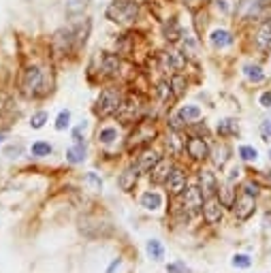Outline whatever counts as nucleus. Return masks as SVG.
Returning <instances> with one entry per match:
<instances>
[{"instance_id":"obj_31","label":"nucleus","mask_w":271,"mask_h":273,"mask_svg":"<svg viewBox=\"0 0 271 273\" xmlns=\"http://www.w3.org/2000/svg\"><path fill=\"white\" fill-rule=\"evenodd\" d=\"M169 81H171V88H173V92H175L177 99H182V96L186 94V86H188V81H186V77L182 73H175V75H171L169 77Z\"/></svg>"},{"instance_id":"obj_8","label":"nucleus","mask_w":271,"mask_h":273,"mask_svg":"<svg viewBox=\"0 0 271 273\" xmlns=\"http://www.w3.org/2000/svg\"><path fill=\"white\" fill-rule=\"evenodd\" d=\"M51 45H54L58 56H68V54L79 51V47H77L75 26L68 24V26H64V28H58L54 32V36H51Z\"/></svg>"},{"instance_id":"obj_45","label":"nucleus","mask_w":271,"mask_h":273,"mask_svg":"<svg viewBox=\"0 0 271 273\" xmlns=\"http://www.w3.org/2000/svg\"><path fill=\"white\" fill-rule=\"evenodd\" d=\"M4 139H6V133H4V131H0V143H2Z\"/></svg>"},{"instance_id":"obj_25","label":"nucleus","mask_w":271,"mask_h":273,"mask_svg":"<svg viewBox=\"0 0 271 273\" xmlns=\"http://www.w3.org/2000/svg\"><path fill=\"white\" fill-rule=\"evenodd\" d=\"M243 75H246V79L252 81V83H261L263 79H265V73H263V68L259 67V64H254V62L243 64Z\"/></svg>"},{"instance_id":"obj_42","label":"nucleus","mask_w":271,"mask_h":273,"mask_svg":"<svg viewBox=\"0 0 271 273\" xmlns=\"http://www.w3.org/2000/svg\"><path fill=\"white\" fill-rule=\"evenodd\" d=\"M259 102H261V107L271 109V90H267V92H263V94L259 96Z\"/></svg>"},{"instance_id":"obj_12","label":"nucleus","mask_w":271,"mask_h":273,"mask_svg":"<svg viewBox=\"0 0 271 273\" xmlns=\"http://www.w3.org/2000/svg\"><path fill=\"white\" fill-rule=\"evenodd\" d=\"M160 34H163L167 43L175 45L184 38V28H182V24L177 22V17H167L165 22L160 24Z\"/></svg>"},{"instance_id":"obj_27","label":"nucleus","mask_w":271,"mask_h":273,"mask_svg":"<svg viewBox=\"0 0 271 273\" xmlns=\"http://www.w3.org/2000/svg\"><path fill=\"white\" fill-rule=\"evenodd\" d=\"M96 136H99V143H102V145H111V143L120 136V133L115 126H102V128H99Z\"/></svg>"},{"instance_id":"obj_43","label":"nucleus","mask_w":271,"mask_h":273,"mask_svg":"<svg viewBox=\"0 0 271 273\" xmlns=\"http://www.w3.org/2000/svg\"><path fill=\"white\" fill-rule=\"evenodd\" d=\"M86 179L90 181V184H94L96 188H101V186H102V181H101L99 177H96V175H94V173H88V177H86Z\"/></svg>"},{"instance_id":"obj_5","label":"nucleus","mask_w":271,"mask_h":273,"mask_svg":"<svg viewBox=\"0 0 271 273\" xmlns=\"http://www.w3.org/2000/svg\"><path fill=\"white\" fill-rule=\"evenodd\" d=\"M271 9V0H237L235 2V17L243 24H254L267 17Z\"/></svg>"},{"instance_id":"obj_24","label":"nucleus","mask_w":271,"mask_h":273,"mask_svg":"<svg viewBox=\"0 0 271 273\" xmlns=\"http://www.w3.org/2000/svg\"><path fill=\"white\" fill-rule=\"evenodd\" d=\"M218 135L224 136V139H229V136H237L239 135V124H237V120L233 118H224L218 122Z\"/></svg>"},{"instance_id":"obj_40","label":"nucleus","mask_w":271,"mask_h":273,"mask_svg":"<svg viewBox=\"0 0 271 273\" xmlns=\"http://www.w3.org/2000/svg\"><path fill=\"white\" fill-rule=\"evenodd\" d=\"M22 152H24V145H22V143H17V145H9V147H6L4 149V156H9V158H17Z\"/></svg>"},{"instance_id":"obj_17","label":"nucleus","mask_w":271,"mask_h":273,"mask_svg":"<svg viewBox=\"0 0 271 273\" xmlns=\"http://www.w3.org/2000/svg\"><path fill=\"white\" fill-rule=\"evenodd\" d=\"M233 43H235V36H233V32L227 30V28H214L209 32V45L214 49L231 47Z\"/></svg>"},{"instance_id":"obj_39","label":"nucleus","mask_w":271,"mask_h":273,"mask_svg":"<svg viewBox=\"0 0 271 273\" xmlns=\"http://www.w3.org/2000/svg\"><path fill=\"white\" fill-rule=\"evenodd\" d=\"M167 273H190L184 263H169L167 265Z\"/></svg>"},{"instance_id":"obj_16","label":"nucleus","mask_w":271,"mask_h":273,"mask_svg":"<svg viewBox=\"0 0 271 273\" xmlns=\"http://www.w3.org/2000/svg\"><path fill=\"white\" fill-rule=\"evenodd\" d=\"M203 216L207 220V224H218L222 220V203L218 197H209L203 203Z\"/></svg>"},{"instance_id":"obj_20","label":"nucleus","mask_w":271,"mask_h":273,"mask_svg":"<svg viewBox=\"0 0 271 273\" xmlns=\"http://www.w3.org/2000/svg\"><path fill=\"white\" fill-rule=\"evenodd\" d=\"M156 96H158V101H160L163 107H173V102L177 101V96H175V92H173L169 79H160L156 83Z\"/></svg>"},{"instance_id":"obj_11","label":"nucleus","mask_w":271,"mask_h":273,"mask_svg":"<svg viewBox=\"0 0 271 273\" xmlns=\"http://www.w3.org/2000/svg\"><path fill=\"white\" fill-rule=\"evenodd\" d=\"M186 154L190 156L192 160H207L211 149H209V143L205 141V136H195L192 135L190 139H186Z\"/></svg>"},{"instance_id":"obj_23","label":"nucleus","mask_w":271,"mask_h":273,"mask_svg":"<svg viewBox=\"0 0 271 273\" xmlns=\"http://www.w3.org/2000/svg\"><path fill=\"white\" fill-rule=\"evenodd\" d=\"M160 158H163V156H158L156 152H154V149L145 147V149H141V156H139V160H137V167L141 169V173H150L152 167L156 165Z\"/></svg>"},{"instance_id":"obj_32","label":"nucleus","mask_w":271,"mask_h":273,"mask_svg":"<svg viewBox=\"0 0 271 273\" xmlns=\"http://www.w3.org/2000/svg\"><path fill=\"white\" fill-rule=\"evenodd\" d=\"M222 194H220V197H218V199H220V203L224 205V207H233V203H235V190H233V181H227V184H224V188H222V190H220Z\"/></svg>"},{"instance_id":"obj_35","label":"nucleus","mask_w":271,"mask_h":273,"mask_svg":"<svg viewBox=\"0 0 271 273\" xmlns=\"http://www.w3.org/2000/svg\"><path fill=\"white\" fill-rule=\"evenodd\" d=\"M68 124H70V111L68 109H62L56 118V131H64V128H68Z\"/></svg>"},{"instance_id":"obj_36","label":"nucleus","mask_w":271,"mask_h":273,"mask_svg":"<svg viewBox=\"0 0 271 273\" xmlns=\"http://www.w3.org/2000/svg\"><path fill=\"white\" fill-rule=\"evenodd\" d=\"M45 122H47V113H45V111H36V113H32V118H30V126L38 131V128L45 126Z\"/></svg>"},{"instance_id":"obj_13","label":"nucleus","mask_w":271,"mask_h":273,"mask_svg":"<svg viewBox=\"0 0 271 273\" xmlns=\"http://www.w3.org/2000/svg\"><path fill=\"white\" fill-rule=\"evenodd\" d=\"M254 194H250L243 190L239 197L235 199V203H233V211H235V216L237 220H248L250 216L254 213Z\"/></svg>"},{"instance_id":"obj_22","label":"nucleus","mask_w":271,"mask_h":273,"mask_svg":"<svg viewBox=\"0 0 271 273\" xmlns=\"http://www.w3.org/2000/svg\"><path fill=\"white\" fill-rule=\"evenodd\" d=\"M139 173H141V169L137 167V165H133V167H128L124 173L120 175V179H118V184H120V188L122 190H133L135 188V184L139 181Z\"/></svg>"},{"instance_id":"obj_46","label":"nucleus","mask_w":271,"mask_h":273,"mask_svg":"<svg viewBox=\"0 0 271 273\" xmlns=\"http://www.w3.org/2000/svg\"><path fill=\"white\" fill-rule=\"evenodd\" d=\"M269 160H271V152H269Z\"/></svg>"},{"instance_id":"obj_37","label":"nucleus","mask_w":271,"mask_h":273,"mask_svg":"<svg viewBox=\"0 0 271 273\" xmlns=\"http://www.w3.org/2000/svg\"><path fill=\"white\" fill-rule=\"evenodd\" d=\"M239 156H241V160H256V156H259V152H256V147L252 145H241L239 147Z\"/></svg>"},{"instance_id":"obj_1","label":"nucleus","mask_w":271,"mask_h":273,"mask_svg":"<svg viewBox=\"0 0 271 273\" xmlns=\"http://www.w3.org/2000/svg\"><path fill=\"white\" fill-rule=\"evenodd\" d=\"M105 17L118 26H135L141 19V2L139 0H111L105 9Z\"/></svg>"},{"instance_id":"obj_19","label":"nucleus","mask_w":271,"mask_h":273,"mask_svg":"<svg viewBox=\"0 0 271 273\" xmlns=\"http://www.w3.org/2000/svg\"><path fill=\"white\" fill-rule=\"evenodd\" d=\"M167 190H169L173 197H179V194L186 192V173L182 171V169H173L169 179H167Z\"/></svg>"},{"instance_id":"obj_3","label":"nucleus","mask_w":271,"mask_h":273,"mask_svg":"<svg viewBox=\"0 0 271 273\" xmlns=\"http://www.w3.org/2000/svg\"><path fill=\"white\" fill-rule=\"evenodd\" d=\"M122 101H124V94H122L120 88H115V86L102 88L99 99H96V102H94V115L101 118V120L111 118V115L118 113Z\"/></svg>"},{"instance_id":"obj_7","label":"nucleus","mask_w":271,"mask_h":273,"mask_svg":"<svg viewBox=\"0 0 271 273\" xmlns=\"http://www.w3.org/2000/svg\"><path fill=\"white\" fill-rule=\"evenodd\" d=\"M156 126H154V122H147V120H139L137 124H135L131 136H128L126 141V149L128 152H141V149L150 147L154 136H156Z\"/></svg>"},{"instance_id":"obj_30","label":"nucleus","mask_w":271,"mask_h":273,"mask_svg":"<svg viewBox=\"0 0 271 273\" xmlns=\"http://www.w3.org/2000/svg\"><path fill=\"white\" fill-rule=\"evenodd\" d=\"M141 205L150 211H156V209H160V205H163V197H160L158 192H145L143 197H141Z\"/></svg>"},{"instance_id":"obj_26","label":"nucleus","mask_w":271,"mask_h":273,"mask_svg":"<svg viewBox=\"0 0 271 273\" xmlns=\"http://www.w3.org/2000/svg\"><path fill=\"white\" fill-rule=\"evenodd\" d=\"M175 113L186 122V124H190V122H195V120L201 118V109H199L197 105H184V107H179Z\"/></svg>"},{"instance_id":"obj_10","label":"nucleus","mask_w":271,"mask_h":273,"mask_svg":"<svg viewBox=\"0 0 271 273\" xmlns=\"http://www.w3.org/2000/svg\"><path fill=\"white\" fill-rule=\"evenodd\" d=\"M254 45L256 49L263 51V54H269L271 51V15L263 17L259 26L254 30Z\"/></svg>"},{"instance_id":"obj_9","label":"nucleus","mask_w":271,"mask_h":273,"mask_svg":"<svg viewBox=\"0 0 271 273\" xmlns=\"http://www.w3.org/2000/svg\"><path fill=\"white\" fill-rule=\"evenodd\" d=\"M186 62H188V58H186L182 51H175V49H167V51H160L158 54V68L163 70L165 75H175L179 70H184Z\"/></svg>"},{"instance_id":"obj_29","label":"nucleus","mask_w":271,"mask_h":273,"mask_svg":"<svg viewBox=\"0 0 271 273\" xmlns=\"http://www.w3.org/2000/svg\"><path fill=\"white\" fill-rule=\"evenodd\" d=\"M229 154H231L229 145H227V143H220V145L214 147V152H211L209 156L214 158V165L216 167H224V165H227V160H229Z\"/></svg>"},{"instance_id":"obj_44","label":"nucleus","mask_w":271,"mask_h":273,"mask_svg":"<svg viewBox=\"0 0 271 273\" xmlns=\"http://www.w3.org/2000/svg\"><path fill=\"white\" fill-rule=\"evenodd\" d=\"M115 267H120V258H118V261H113V263H111V267H109V271H107V273H113V271H115Z\"/></svg>"},{"instance_id":"obj_15","label":"nucleus","mask_w":271,"mask_h":273,"mask_svg":"<svg viewBox=\"0 0 271 273\" xmlns=\"http://www.w3.org/2000/svg\"><path fill=\"white\" fill-rule=\"evenodd\" d=\"M173 169H175V165H173L169 158H160L156 165L152 167V171H150L152 184H167V179H169V175H171Z\"/></svg>"},{"instance_id":"obj_34","label":"nucleus","mask_w":271,"mask_h":273,"mask_svg":"<svg viewBox=\"0 0 271 273\" xmlns=\"http://www.w3.org/2000/svg\"><path fill=\"white\" fill-rule=\"evenodd\" d=\"M30 152H32V156H49L51 154V145H49V143H45V141H36V143H32Z\"/></svg>"},{"instance_id":"obj_2","label":"nucleus","mask_w":271,"mask_h":273,"mask_svg":"<svg viewBox=\"0 0 271 273\" xmlns=\"http://www.w3.org/2000/svg\"><path fill=\"white\" fill-rule=\"evenodd\" d=\"M49 79H47V73H45L43 67L38 64H32L24 70L22 75V92L28 96V99H41L49 92Z\"/></svg>"},{"instance_id":"obj_18","label":"nucleus","mask_w":271,"mask_h":273,"mask_svg":"<svg viewBox=\"0 0 271 273\" xmlns=\"http://www.w3.org/2000/svg\"><path fill=\"white\" fill-rule=\"evenodd\" d=\"M184 207H188L190 213L203 211V192H201V188H197V186L186 188V192H184Z\"/></svg>"},{"instance_id":"obj_4","label":"nucleus","mask_w":271,"mask_h":273,"mask_svg":"<svg viewBox=\"0 0 271 273\" xmlns=\"http://www.w3.org/2000/svg\"><path fill=\"white\" fill-rule=\"evenodd\" d=\"M122 68V58L120 54H113V51H101V54L94 56L92 64H90V75L96 73L99 79H115L120 75Z\"/></svg>"},{"instance_id":"obj_38","label":"nucleus","mask_w":271,"mask_h":273,"mask_svg":"<svg viewBox=\"0 0 271 273\" xmlns=\"http://www.w3.org/2000/svg\"><path fill=\"white\" fill-rule=\"evenodd\" d=\"M233 267H239V269H248L250 265H252V261H250V256H246V254H235L233 256Z\"/></svg>"},{"instance_id":"obj_14","label":"nucleus","mask_w":271,"mask_h":273,"mask_svg":"<svg viewBox=\"0 0 271 273\" xmlns=\"http://www.w3.org/2000/svg\"><path fill=\"white\" fill-rule=\"evenodd\" d=\"M92 0H62V9H64V17L68 22H77L86 15V11L90 9Z\"/></svg>"},{"instance_id":"obj_41","label":"nucleus","mask_w":271,"mask_h":273,"mask_svg":"<svg viewBox=\"0 0 271 273\" xmlns=\"http://www.w3.org/2000/svg\"><path fill=\"white\" fill-rule=\"evenodd\" d=\"M261 135L265 141H271V120H265L261 124Z\"/></svg>"},{"instance_id":"obj_6","label":"nucleus","mask_w":271,"mask_h":273,"mask_svg":"<svg viewBox=\"0 0 271 273\" xmlns=\"http://www.w3.org/2000/svg\"><path fill=\"white\" fill-rule=\"evenodd\" d=\"M143 113H145L143 96L139 92H131L128 96H124V101H122L115 118H118L122 124H137L139 120H143Z\"/></svg>"},{"instance_id":"obj_33","label":"nucleus","mask_w":271,"mask_h":273,"mask_svg":"<svg viewBox=\"0 0 271 273\" xmlns=\"http://www.w3.org/2000/svg\"><path fill=\"white\" fill-rule=\"evenodd\" d=\"M147 254H150L154 261H163V258H165V250H163V245H160V241H156V239L147 241Z\"/></svg>"},{"instance_id":"obj_28","label":"nucleus","mask_w":271,"mask_h":273,"mask_svg":"<svg viewBox=\"0 0 271 273\" xmlns=\"http://www.w3.org/2000/svg\"><path fill=\"white\" fill-rule=\"evenodd\" d=\"M67 160L73 162V165L86 160V143H75L73 147H68L67 149Z\"/></svg>"},{"instance_id":"obj_21","label":"nucleus","mask_w":271,"mask_h":273,"mask_svg":"<svg viewBox=\"0 0 271 273\" xmlns=\"http://www.w3.org/2000/svg\"><path fill=\"white\" fill-rule=\"evenodd\" d=\"M199 181H201V192H203V199H209V197H216L218 192V179L211 171H201L199 173Z\"/></svg>"}]
</instances>
